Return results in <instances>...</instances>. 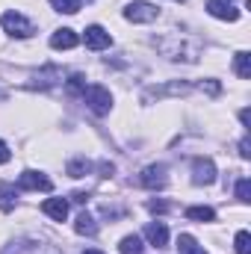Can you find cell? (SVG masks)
Wrapping results in <instances>:
<instances>
[{
  "mask_svg": "<svg viewBox=\"0 0 251 254\" xmlns=\"http://www.w3.org/2000/svg\"><path fill=\"white\" fill-rule=\"evenodd\" d=\"M201 89H204V92H210V95H219V83H216V80H207V83H201Z\"/></svg>",
  "mask_w": 251,
  "mask_h": 254,
  "instance_id": "obj_25",
  "label": "cell"
},
{
  "mask_svg": "<svg viewBox=\"0 0 251 254\" xmlns=\"http://www.w3.org/2000/svg\"><path fill=\"white\" fill-rule=\"evenodd\" d=\"M119 252H122V254H142V252H145L142 237H136V234L125 237V240H122V246H119Z\"/></svg>",
  "mask_w": 251,
  "mask_h": 254,
  "instance_id": "obj_17",
  "label": "cell"
},
{
  "mask_svg": "<svg viewBox=\"0 0 251 254\" xmlns=\"http://www.w3.org/2000/svg\"><path fill=\"white\" fill-rule=\"evenodd\" d=\"M9 157H12V154H9V145L0 139V166H3V163H9Z\"/></svg>",
  "mask_w": 251,
  "mask_h": 254,
  "instance_id": "obj_26",
  "label": "cell"
},
{
  "mask_svg": "<svg viewBox=\"0 0 251 254\" xmlns=\"http://www.w3.org/2000/svg\"><path fill=\"white\" fill-rule=\"evenodd\" d=\"M83 98H86V104H89V110H92L95 116H107V113L113 110V95H110V89H104V86H89V89L83 92Z\"/></svg>",
  "mask_w": 251,
  "mask_h": 254,
  "instance_id": "obj_2",
  "label": "cell"
},
{
  "mask_svg": "<svg viewBox=\"0 0 251 254\" xmlns=\"http://www.w3.org/2000/svg\"><path fill=\"white\" fill-rule=\"evenodd\" d=\"M15 204H18V192H15V187H9V184H3L0 187V210H15Z\"/></svg>",
  "mask_w": 251,
  "mask_h": 254,
  "instance_id": "obj_15",
  "label": "cell"
},
{
  "mask_svg": "<svg viewBox=\"0 0 251 254\" xmlns=\"http://www.w3.org/2000/svg\"><path fill=\"white\" fill-rule=\"evenodd\" d=\"M139 184L145 187V190H163L166 184H169V178H166V166H148L145 172H142V178H139Z\"/></svg>",
  "mask_w": 251,
  "mask_h": 254,
  "instance_id": "obj_7",
  "label": "cell"
},
{
  "mask_svg": "<svg viewBox=\"0 0 251 254\" xmlns=\"http://www.w3.org/2000/svg\"><path fill=\"white\" fill-rule=\"evenodd\" d=\"M240 157H243V160H249V157H251V142H249V139H243V142H240Z\"/></svg>",
  "mask_w": 251,
  "mask_h": 254,
  "instance_id": "obj_24",
  "label": "cell"
},
{
  "mask_svg": "<svg viewBox=\"0 0 251 254\" xmlns=\"http://www.w3.org/2000/svg\"><path fill=\"white\" fill-rule=\"evenodd\" d=\"M207 12L219 21H237L240 18V9L231 0H207Z\"/></svg>",
  "mask_w": 251,
  "mask_h": 254,
  "instance_id": "obj_8",
  "label": "cell"
},
{
  "mask_svg": "<svg viewBox=\"0 0 251 254\" xmlns=\"http://www.w3.org/2000/svg\"><path fill=\"white\" fill-rule=\"evenodd\" d=\"M89 172H92V163L89 160H71L68 163V175L71 178H86Z\"/></svg>",
  "mask_w": 251,
  "mask_h": 254,
  "instance_id": "obj_19",
  "label": "cell"
},
{
  "mask_svg": "<svg viewBox=\"0 0 251 254\" xmlns=\"http://www.w3.org/2000/svg\"><path fill=\"white\" fill-rule=\"evenodd\" d=\"M0 27H3L9 36H15V39H30V36L36 33V27H33L21 12H6V15L0 18Z\"/></svg>",
  "mask_w": 251,
  "mask_h": 254,
  "instance_id": "obj_1",
  "label": "cell"
},
{
  "mask_svg": "<svg viewBox=\"0 0 251 254\" xmlns=\"http://www.w3.org/2000/svg\"><path fill=\"white\" fill-rule=\"evenodd\" d=\"M142 234H145V240H148L154 249H163V246L169 243V228H166L163 222H148Z\"/></svg>",
  "mask_w": 251,
  "mask_h": 254,
  "instance_id": "obj_9",
  "label": "cell"
},
{
  "mask_svg": "<svg viewBox=\"0 0 251 254\" xmlns=\"http://www.w3.org/2000/svg\"><path fill=\"white\" fill-rule=\"evenodd\" d=\"M237 198H240L243 204H249V201H251V181H249V178H243V181L237 184Z\"/></svg>",
  "mask_w": 251,
  "mask_h": 254,
  "instance_id": "obj_22",
  "label": "cell"
},
{
  "mask_svg": "<svg viewBox=\"0 0 251 254\" xmlns=\"http://www.w3.org/2000/svg\"><path fill=\"white\" fill-rule=\"evenodd\" d=\"M51 6H54L57 12H65V15L80 12V0H51Z\"/></svg>",
  "mask_w": 251,
  "mask_h": 254,
  "instance_id": "obj_20",
  "label": "cell"
},
{
  "mask_svg": "<svg viewBox=\"0 0 251 254\" xmlns=\"http://www.w3.org/2000/svg\"><path fill=\"white\" fill-rule=\"evenodd\" d=\"M187 219H192V222H213L216 219V210L213 207H189Z\"/></svg>",
  "mask_w": 251,
  "mask_h": 254,
  "instance_id": "obj_18",
  "label": "cell"
},
{
  "mask_svg": "<svg viewBox=\"0 0 251 254\" xmlns=\"http://www.w3.org/2000/svg\"><path fill=\"white\" fill-rule=\"evenodd\" d=\"M18 190H30V192H51L54 190V181L48 178V175H42V172H33V169H27V172H21V178H18Z\"/></svg>",
  "mask_w": 251,
  "mask_h": 254,
  "instance_id": "obj_4",
  "label": "cell"
},
{
  "mask_svg": "<svg viewBox=\"0 0 251 254\" xmlns=\"http://www.w3.org/2000/svg\"><path fill=\"white\" fill-rule=\"evenodd\" d=\"M74 231L83 234V237H95V234H98V225H95V219H92L89 213H80L77 222H74Z\"/></svg>",
  "mask_w": 251,
  "mask_h": 254,
  "instance_id": "obj_13",
  "label": "cell"
},
{
  "mask_svg": "<svg viewBox=\"0 0 251 254\" xmlns=\"http://www.w3.org/2000/svg\"><path fill=\"white\" fill-rule=\"evenodd\" d=\"M157 15H160V9L148 0H133L125 9V18L133 24H151V21H157Z\"/></svg>",
  "mask_w": 251,
  "mask_h": 254,
  "instance_id": "obj_3",
  "label": "cell"
},
{
  "mask_svg": "<svg viewBox=\"0 0 251 254\" xmlns=\"http://www.w3.org/2000/svg\"><path fill=\"white\" fill-rule=\"evenodd\" d=\"M83 254H104V252H98V249H89V252H83Z\"/></svg>",
  "mask_w": 251,
  "mask_h": 254,
  "instance_id": "obj_28",
  "label": "cell"
},
{
  "mask_svg": "<svg viewBox=\"0 0 251 254\" xmlns=\"http://www.w3.org/2000/svg\"><path fill=\"white\" fill-rule=\"evenodd\" d=\"M3 254H60V252L54 246H48V243H15Z\"/></svg>",
  "mask_w": 251,
  "mask_h": 254,
  "instance_id": "obj_11",
  "label": "cell"
},
{
  "mask_svg": "<svg viewBox=\"0 0 251 254\" xmlns=\"http://www.w3.org/2000/svg\"><path fill=\"white\" fill-rule=\"evenodd\" d=\"M42 210H45V216H51L54 222H65V219H68V201H65V198H48V201L42 204Z\"/></svg>",
  "mask_w": 251,
  "mask_h": 254,
  "instance_id": "obj_12",
  "label": "cell"
},
{
  "mask_svg": "<svg viewBox=\"0 0 251 254\" xmlns=\"http://www.w3.org/2000/svg\"><path fill=\"white\" fill-rule=\"evenodd\" d=\"M234 246H237V254H251V237L249 231H240L234 237Z\"/></svg>",
  "mask_w": 251,
  "mask_h": 254,
  "instance_id": "obj_21",
  "label": "cell"
},
{
  "mask_svg": "<svg viewBox=\"0 0 251 254\" xmlns=\"http://www.w3.org/2000/svg\"><path fill=\"white\" fill-rule=\"evenodd\" d=\"M110 45H113V36H110L101 24L86 27V48H89V51H104V48H110Z\"/></svg>",
  "mask_w": 251,
  "mask_h": 254,
  "instance_id": "obj_6",
  "label": "cell"
},
{
  "mask_svg": "<svg viewBox=\"0 0 251 254\" xmlns=\"http://www.w3.org/2000/svg\"><path fill=\"white\" fill-rule=\"evenodd\" d=\"M240 122H243L246 127L251 125V113H249V110H243V113H240Z\"/></svg>",
  "mask_w": 251,
  "mask_h": 254,
  "instance_id": "obj_27",
  "label": "cell"
},
{
  "mask_svg": "<svg viewBox=\"0 0 251 254\" xmlns=\"http://www.w3.org/2000/svg\"><path fill=\"white\" fill-rule=\"evenodd\" d=\"M68 89H71V92H86V77L74 74V77L68 80Z\"/></svg>",
  "mask_w": 251,
  "mask_h": 254,
  "instance_id": "obj_23",
  "label": "cell"
},
{
  "mask_svg": "<svg viewBox=\"0 0 251 254\" xmlns=\"http://www.w3.org/2000/svg\"><path fill=\"white\" fill-rule=\"evenodd\" d=\"M178 252L181 254H207L198 246V240H195L192 234H181V237H178Z\"/></svg>",
  "mask_w": 251,
  "mask_h": 254,
  "instance_id": "obj_14",
  "label": "cell"
},
{
  "mask_svg": "<svg viewBox=\"0 0 251 254\" xmlns=\"http://www.w3.org/2000/svg\"><path fill=\"white\" fill-rule=\"evenodd\" d=\"M192 181H195L198 187H210V184L216 181V166H213L210 157H198V160L192 163Z\"/></svg>",
  "mask_w": 251,
  "mask_h": 254,
  "instance_id": "obj_5",
  "label": "cell"
},
{
  "mask_svg": "<svg viewBox=\"0 0 251 254\" xmlns=\"http://www.w3.org/2000/svg\"><path fill=\"white\" fill-rule=\"evenodd\" d=\"M234 71H237L243 80H249L251 77V57L246 54V51H240V54L234 57Z\"/></svg>",
  "mask_w": 251,
  "mask_h": 254,
  "instance_id": "obj_16",
  "label": "cell"
},
{
  "mask_svg": "<svg viewBox=\"0 0 251 254\" xmlns=\"http://www.w3.org/2000/svg\"><path fill=\"white\" fill-rule=\"evenodd\" d=\"M77 45H80V36H77L74 30H68V27L57 30V33L51 36V48H54V51H71V48H77Z\"/></svg>",
  "mask_w": 251,
  "mask_h": 254,
  "instance_id": "obj_10",
  "label": "cell"
}]
</instances>
